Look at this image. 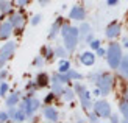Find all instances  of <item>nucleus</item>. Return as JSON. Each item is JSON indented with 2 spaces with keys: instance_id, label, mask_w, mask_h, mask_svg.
<instances>
[{
  "instance_id": "5701e85b",
  "label": "nucleus",
  "mask_w": 128,
  "mask_h": 123,
  "mask_svg": "<svg viewBox=\"0 0 128 123\" xmlns=\"http://www.w3.org/2000/svg\"><path fill=\"white\" fill-rule=\"evenodd\" d=\"M61 97H62L64 101H72L75 98V90L72 87H66V89L62 90V95Z\"/></svg>"
},
{
  "instance_id": "393cba45",
  "label": "nucleus",
  "mask_w": 128,
  "mask_h": 123,
  "mask_svg": "<svg viewBox=\"0 0 128 123\" xmlns=\"http://www.w3.org/2000/svg\"><path fill=\"white\" fill-rule=\"evenodd\" d=\"M119 111H120V114L124 115V119L128 122V101H126V100H122V101H120Z\"/></svg>"
},
{
  "instance_id": "b1692460",
  "label": "nucleus",
  "mask_w": 128,
  "mask_h": 123,
  "mask_svg": "<svg viewBox=\"0 0 128 123\" xmlns=\"http://www.w3.org/2000/svg\"><path fill=\"white\" fill-rule=\"evenodd\" d=\"M78 30H80V39H81V41H84V39H86V36L91 33V25H89V23H83Z\"/></svg>"
},
{
  "instance_id": "c9c22d12",
  "label": "nucleus",
  "mask_w": 128,
  "mask_h": 123,
  "mask_svg": "<svg viewBox=\"0 0 128 123\" xmlns=\"http://www.w3.org/2000/svg\"><path fill=\"white\" fill-rule=\"evenodd\" d=\"M122 95H124V100H126V101H128V84H125V86H124Z\"/></svg>"
},
{
  "instance_id": "4c0bfd02",
  "label": "nucleus",
  "mask_w": 128,
  "mask_h": 123,
  "mask_svg": "<svg viewBox=\"0 0 128 123\" xmlns=\"http://www.w3.org/2000/svg\"><path fill=\"white\" fill-rule=\"evenodd\" d=\"M6 75H8V72L6 70H0V81H3L6 78Z\"/></svg>"
},
{
  "instance_id": "bb28decb",
  "label": "nucleus",
  "mask_w": 128,
  "mask_h": 123,
  "mask_svg": "<svg viewBox=\"0 0 128 123\" xmlns=\"http://www.w3.org/2000/svg\"><path fill=\"white\" fill-rule=\"evenodd\" d=\"M69 69H70V62L66 59V58H62V59L60 61V66H58V72H62V73H66Z\"/></svg>"
},
{
  "instance_id": "4be33fe9",
  "label": "nucleus",
  "mask_w": 128,
  "mask_h": 123,
  "mask_svg": "<svg viewBox=\"0 0 128 123\" xmlns=\"http://www.w3.org/2000/svg\"><path fill=\"white\" fill-rule=\"evenodd\" d=\"M50 89H52V92H53L56 97H61V95H62V90H64L62 84L58 83V81H52V84H50Z\"/></svg>"
},
{
  "instance_id": "2eb2a0df",
  "label": "nucleus",
  "mask_w": 128,
  "mask_h": 123,
  "mask_svg": "<svg viewBox=\"0 0 128 123\" xmlns=\"http://www.w3.org/2000/svg\"><path fill=\"white\" fill-rule=\"evenodd\" d=\"M34 81H36V86H38V89H42V87H46V86H48V81H50V78H48V75L47 73H38V76L34 78Z\"/></svg>"
},
{
  "instance_id": "6ab92c4d",
  "label": "nucleus",
  "mask_w": 128,
  "mask_h": 123,
  "mask_svg": "<svg viewBox=\"0 0 128 123\" xmlns=\"http://www.w3.org/2000/svg\"><path fill=\"white\" fill-rule=\"evenodd\" d=\"M53 50H55V58H60V59H62V58H67V56H69V50L64 47V45H56Z\"/></svg>"
},
{
  "instance_id": "2f4dec72",
  "label": "nucleus",
  "mask_w": 128,
  "mask_h": 123,
  "mask_svg": "<svg viewBox=\"0 0 128 123\" xmlns=\"http://www.w3.org/2000/svg\"><path fill=\"white\" fill-rule=\"evenodd\" d=\"M55 94L53 92H50V95H47L46 97V100H44V101H46V105H52V101H53V98H55Z\"/></svg>"
},
{
  "instance_id": "dca6fc26",
  "label": "nucleus",
  "mask_w": 128,
  "mask_h": 123,
  "mask_svg": "<svg viewBox=\"0 0 128 123\" xmlns=\"http://www.w3.org/2000/svg\"><path fill=\"white\" fill-rule=\"evenodd\" d=\"M117 70H119V73L122 75L125 80H128V56L122 58V61H120V64H119Z\"/></svg>"
},
{
  "instance_id": "423d86ee",
  "label": "nucleus",
  "mask_w": 128,
  "mask_h": 123,
  "mask_svg": "<svg viewBox=\"0 0 128 123\" xmlns=\"http://www.w3.org/2000/svg\"><path fill=\"white\" fill-rule=\"evenodd\" d=\"M94 112L98 115V117H110L111 115V106L110 103L105 101V100H98L94 103Z\"/></svg>"
},
{
  "instance_id": "37998d69",
  "label": "nucleus",
  "mask_w": 128,
  "mask_h": 123,
  "mask_svg": "<svg viewBox=\"0 0 128 123\" xmlns=\"http://www.w3.org/2000/svg\"><path fill=\"white\" fill-rule=\"evenodd\" d=\"M122 45L125 48H128V37H124V41H122Z\"/></svg>"
},
{
  "instance_id": "a211bd4d",
  "label": "nucleus",
  "mask_w": 128,
  "mask_h": 123,
  "mask_svg": "<svg viewBox=\"0 0 128 123\" xmlns=\"http://www.w3.org/2000/svg\"><path fill=\"white\" fill-rule=\"evenodd\" d=\"M52 81H58V83H61V84H67V83H70V78H69L67 72H66V73L58 72V73H55V75L52 76Z\"/></svg>"
},
{
  "instance_id": "1a4fd4ad",
  "label": "nucleus",
  "mask_w": 128,
  "mask_h": 123,
  "mask_svg": "<svg viewBox=\"0 0 128 123\" xmlns=\"http://www.w3.org/2000/svg\"><path fill=\"white\" fill-rule=\"evenodd\" d=\"M69 19H72V20H78V22H83L86 19V11L83 6L80 5H75L72 9L69 12Z\"/></svg>"
},
{
  "instance_id": "f3484780",
  "label": "nucleus",
  "mask_w": 128,
  "mask_h": 123,
  "mask_svg": "<svg viewBox=\"0 0 128 123\" xmlns=\"http://www.w3.org/2000/svg\"><path fill=\"white\" fill-rule=\"evenodd\" d=\"M19 101H20V94H19V92H12V94H10L5 98L6 106H16Z\"/></svg>"
},
{
  "instance_id": "c756f323",
  "label": "nucleus",
  "mask_w": 128,
  "mask_h": 123,
  "mask_svg": "<svg viewBox=\"0 0 128 123\" xmlns=\"http://www.w3.org/2000/svg\"><path fill=\"white\" fill-rule=\"evenodd\" d=\"M8 89H10L8 83L2 81V84H0V97H5V95H6V92H8Z\"/></svg>"
},
{
  "instance_id": "20e7f679",
  "label": "nucleus",
  "mask_w": 128,
  "mask_h": 123,
  "mask_svg": "<svg viewBox=\"0 0 128 123\" xmlns=\"http://www.w3.org/2000/svg\"><path fill=\"white\" fill-rule=\"evenodd\" d=\"M39 106H41V103H39V100L38 98H34V97H30V95H27L25 98L20 101V108L19 109H22V111L27 114V117L30 115H33L38 109H39Z\"/></svg>"
},
{
  "instance_id": "e433bc0d",
  "label": "nucleus",
  "mask_w": 128,
  "mask_h": 123,
  "mask_svg": "<svg viewBox=\"0 0 128 123\" xmlns=\"http://www.w3.org/2000/svg\"><path fill=\"white\" fill-rule=\"evenodd\" d=\"M95 51H97V56H106V50H105V48H102V47H98Z\"/></svg>"
},
{
  "instance_id": "ea45409f",
  "label": "nucleus",
  "mask_w": 128,
  "mask_h": 123,
  "mask_svg": "<svg viewBox=\"0 0 128 123\" xmlns=\"http://www.w3.org/2000/svg\"><path fill=\"white\" fill-rule=\"evenodd\" d=\"M110 120H111V122H114V123H116V122H119V115H116V114L110 115Z\"/></svg>"
},
{
  "instance_id": "58836bf2",
  "label": "nucleus",
  "mask_w": 128,
  "mask_h": 123,
  "mask_svg": "<svg viewBox=\"0 0 128 123\" xmlns=\"http://www.w3.org/2000/svg\"><path fill=\"white\" fill-rule=\"evenodd\" d=\"M106 3H108V6H114L119 3V0H106Z\"/></svg>"
},
{
  "instance_id": "f704fd0d",
  "label": "nucleus",
  "mask_w": 128,
  "mask_h": 123,
  "mask_svg": "<svg viewBox=\"0 0 128 123\" xmlns=\"http://www.w3.org/2000/svg\"><path fill=\"white\" fill-rule=\"evenodd\" d=\"M88 119H89V122H97L100 117H98V115L95 114V112H92V114H89V117H88Z\"/></svg>"
},
{
  "instance_id": "6e6552de",
  "label": "nucleus",
  "mask_w": 128,
  "mask_h": 123,
  "mask_svg": "<svg viewBox=\"0 0 128 123\" xmlns=\"http://www.w3.org/2000/svg\"><path fill=\"white\" fill-rule=\"evenodd\" d=\"M120 31H122V27H120V23L119 22H112V23H110L106 27V31H105V34H106V37L108 39H116V37H119L120 36Z\"/></svg>"
},
{
  "instance_id": "7c9ffc66",
  "label": "nucleus",
  "mask_w": 128,
  "mask_h": 123,
  "mask_svg": "<svg viewBox=\"0 0 128 123\" xmlns=\"http://www.w3.org/2000/svg\"><path fill=\"white\" fill-rule=\"evenodd\" d=\"M41 20H42V16L41 14H36V16H33V19H31V25H38V23H41Z\"/></svg>"
},
{
  "instance_id": "f03ea898",
  "label": "nucleus",
  "mask_w": 128,
  "mask_h": 123,
  "mask_svg": "<svg viewBox=\"0 0 128 123\" xmlns=\"http://www.w3.org/2000/svg\"><path fill=\"white\" fill-rule=\"evenodd\" d=\"M122 47L117 44V42H112L110 44V47L106 50V61H108V66L111 69H117L120 61H122Z\"/></svg>"
},
{
  "instance_id": "ddd939ff",
  "label": "nucleus",
  "mask_w": 128,
  "mask_h": 123,
  "mask_svg": "<svg viewBox=\"0 0 128 123\" xmlns=\"http://www.w3.org/2000/svg\"><path fill=\"white\" fill-rule=\"evenodd\" d=\"M10 22L14 28H22L24 27V22H25V16L22 12H12L10 16Z\"/></svg>"
},
{
  "instance_id": "9d476101",
  "label": "nucleus",
  "mask_w": 128,
  "mask_h": 123,
  "mask_svg": "<svg viewBox=\"0 0 128 123\" xmlns=\"http://www.w3.org/2000/svg\"><path fill=\"white\" fill-rule=\"evenodd\" d=\"M42 112H44V119L48 120V122H58V119H60V114L56 111V108L52 105H47Z\"/></svg>"
},
{
  "instance_id": "c85d7f7f",
  "label": "nucleus",
  "mask_w": 128,
  "mask_h": 123,
  "mask_svg": "<svg viewBox=\"0 0 128 123\" xmlns=\"http://www.w3.org/2000/svg\"><path fill=\"white\" fill-rule=\"evenodd\" d=\"M33 66H34V67H42V66H44V56H42V55H39V56L34 58Z\"/></svg>"
},
{
  "instance_id": "f8f14e48",
  "label": "nucleus",
  "mask_w": 128,
  "mask_h": 123,
  "mask_svg": "<svg viewBox=\"0 0 128 123\" xmlns=\"http://www.w3.org/2000/svg\"><path fill=\"white\" fill-rule=\"evenodd\" d=\"M95 56L97 55H94L92 51H83L81 56H80V61L83 66H86V67H91L95 64Z\"/></svg>"
},
{
  "instance_id": "412c9836",
  "label": "nucleus",
  "mask_w": 128,
  "mask_h": 123,
  "mask_svg": "<svg viewBox=\"0 0 128 123\" xmlns=\"http://www.w3.org/2000/svg\"><path fill=\"white\" fill-rule=\"evenodd\" d=\"M12 11V3L8 0H0V12L2 14H8Z\"/></svg>"
},
{
  "instance_id": "39448f33",
  "label": "nucleus",
  "mask_w": 128,
  "mask_h": 123,
  "mask_svg": "<svg viewBox=\"0 0 128 123\" xmlns=\"http://www.w3.org/2000/svg\"><path fill=\"white\" fill-rule=\"evenodd\" d=\"M16 48H17V44L14 41H10V42L2 45V48H0V69L5 66L8 59H11V56L14 55Z\"/></svg>"
},
{
  "instance_id": "a878e982",
  "label": "nucleus",
  "mask_w": 128,
  "mask_h": 123,
  "mask_svg": "<svg viewBox=\"0 0 128 123\" xmlns=\"http://www.w3.org/2000/svg\"><path fill=\"white\" fill-rule=\"evenodd\" d=\"M67 75H69V78H70V81H80V80H83V75L80 73V72H76V70H74V69H69L67 70Z\"/></svg>"
},
{
  "instance_id": "473e14b6",
  "label": "nucleus",
  "mask_w": 128,
  "mask_h": 123,
  "mask_svg": "<svg viewBox=\"0 0 128 123\" xmlns=\"http://www.w3.org/2000/svg\"><path fill=\"white\" fill-rule=\"evenodd\" d=\"M89 45L94 48V50H97L98 47H100V41H97V39H92V42H89Z\"/></svg>"
},
{
  "instance_id": "cd10ccee",
  "label": "nucleus",
  "mask_w": 128,
  "mask_h": 123,
  "mask_svg": "<svg viewBox=\"0 0 128 123\" xmlns=\"http://www.w3.org/2000/svg\"><path fill=\"white\" fill-rule=\"evenodd\" d=\"M25 119H27V114H25L22 109H17L16 114H14V117H12V120H16V122H24Z\"/></svg>"
},
{
  "instance_id": "7ed1b4c3",
  "label": "nucleus",
  "mask_w": 128,
  "mask_h": 123,
  "mask_svg": "<svg viewBox=\"0 0 128 123\" xmlns=\"http://www.w3.org/2000/svg\"><path fill=\"white\" fill-rule=\"evenodd\" d=\"M95 86L100 89L102 95H108L112 90V86H114L112 75L108 73V72H100V75L97 76V80H95Z\"/></svg>"
},
{
  "instance_id": "c03bdc74",
  "label": "nucleus",
  "mask_w": 128,
  "mask_h": 123,
  "mask_svg": "<svg viewBox=\"0 0 128 123\" xmlns=\"http://www.w3.org/2000/svg\"><path fill=\"white\" fill-rule=\"evenodd\" d=\"M48 2H50V0H39V3H41L42 6H46V5H47Z\"/></svg>"
},
{
  "instance_id": "4468645a",
  "label": "nucleus",
  "mask_w": 128,
  "mask_h": 123,
  "mask_svg": "<svg viewBox=\"0 0 128 123\" xmlns=\"http://www.w3.org/2000/svg\"><path fill=\"white\" fill-rule=\"evenodd\" d=\"M61 25H62V17H58V19L55 20V23L52 25L50 31H48V39H55V37L60 34V31H61Z\"/></svg>"
},
{
  "instance_id": "aec40b11",
  "label": "nucleus",
  "mask_w": 128,
  "mask_h": 123,
  "mask_svg": "<svg viewBox=\"0 0 128 123\" xmlns=\"http://www.w3.org/2000/svg\"><path fill=\"white\" fill-rule=\"evenodd\" d=\"M41 55L44 56V59H53L55 58V50L50 47V45H44L41 50Z\"/></svg>"
},
{
  "instance_id": "0eeeda50",
  "label": "nucleus",
  "mask_w": 128,
  "mask_h": 123,
  "mask_svg": "<svg viewBox=\"0 0 128 123\" xmlns=\"http://www.w3.org/2000/svg\"><path fill=\"white\" fill-rule=\"evenodd\" d=\"M76 95H78L80 103H81V108L84 109V111H91V109L94 108V103H92V100H91V94L88 92L86 87L83 89V90H80Z\"/></svg>"
},
{
  "instance_id": "9b49d317",
  "label": "nucleus",
  "mask_w": 128,
  "mask_h": 123,
  "mask_svg": "<svg viewBox=\"0 0 128 123\" xmlns=\"http://www.w3.org/2000/svg\"><path fill=\"white\" fill-rule=\"evenodd\" d=\"M12 30H14V27L11 25V22H3L0 23V41H5L8 39V37L12 34Z\"/></svg>"
},
{
  "instance_id": "72a5a7b5",
  "label": "nucleus",
  "mask_w": 128,
  "mask_h": 123,
  "mask_svg": "<svg viewBox=\"0 0 128 123\" xmlns=\"http://www.w3.org/2000/svg\"><path fill=\"white\" fill-rule=\"evenodd\" d=\"M8 120H10L8 112H0V122H8Z\"/></svg>"
},
{
  "instance_id": "a19ab883",
  "label": "nucleus",
  "mask_w": 128,
  "mask_h": 123,
  "mask_svg": "<svg viewBox=\"0 0 128 123\" xmlns=\"http://www.w3.org/2000/svg\"><path fill=\"white\" fill-rule=\"evenodd\" d=\"M27 3H28V0H17V5L20 6V8H22V6H25Z\"/></svg>"
},
{
  "instance_id": "f257e3e1",
  "label": "nucleus",
  "mask_w": 128,
  "mask_h": 123,
  "mask_svg": "<svg viewBox=\"0 0 128 123\" xmlns=\"http://www.w3.org/2000/svg\"><path fill=\"white\" fill-rule=\"evenodd\" d=\"M60 34L62 36L64 47H66L69 51H75L76 45H78V41H80V30L75 28V27H72L70 23L62 22Z\"/></svg>"
},
{
  "instance_id": "79ce46f5",
  "label": "nucleus",
  "mask_w": 128,
  "mask_h": 123,
  "mask_svg": "<svg viewBox=\"0 0 128 123\" xmlns=\"http://www.w3.org/2000/svg\"><path fill=\"white\" fill-rule=\"evenodd\" d=\"M92 39H94V36H92V34H91V33H89V34H88V36H86V39H84V41H86V42H88V44H89V42H92Z\"/></svg>"
}]
</instances>
